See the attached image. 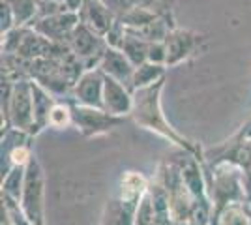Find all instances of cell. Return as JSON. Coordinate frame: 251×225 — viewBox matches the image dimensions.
Masks as SVG:
<instances>
[{"label": "cell", "instance_id": "cell-1", "mask_svg": "<svg viewBox=\"0 0 251 225\" xmlns=\"http://www.w3.org/2000/svg\"><path fill=\"white\" fill-rule=\"evenodd\" d=\"M163 88H165V79H161V81H157L150 86H145V88L133 90V109H131L129 118L135 122L137 126L150 129L156 135L173 143L182 152H188L191 156H195L199 161H204V156H202V150H201L199 145L191 143L182 133H178L163 115V109H161Z\"/></svg>", "mask_w": 251, "mask_h": 225}, {"label": "cell", "instance_id": "cell-2", "mask_svg": "<svg viewBox=\"0 0 251 225\" xmlns=\"http://www.w3.org/2000/svg\"><path fill=\"white\" fill-rule=\"evenodd\" d=\"M17 128L34 135V100H32V79L15 81L11 86L8 115L2 120V131Z\"/></svg>", "mask_w": 251, "mask_h": 225}, {"label": "cell", "instance_id": "cell-3", "mask_svg": "<svg viewBox=\"0 0 251 225\" xmlns=\"http://www.w3.org/2000/svg\"><path fill=\"white\" fill-rule=\"evenodd\" d=\"M21 206L32 225L45 222V175H43L42 163L36 158V154L26 165Z\"/></svg>", "mask_w": 251, "mask_h": 225}, {"label": "cell", "instance_id": "cell-4", "mask_svg": "<svg viewBox=\"0 0 251 225\" xmlns=\"http://www.w3.org/2000/svg\"><path fill=\"white\" fill-rule=\"evenodd\" d=\"M72 111H74V126L84 137H98V135L109 133L118 126H122L127 118L115 117L101 107L79 105L75 101H72Z\"/></svg>", "mask_w": 251, "mask_h": 225}, {"label": "cell", "instance_id": "cell-5", "mask_svg": "<svg viewBox=\"0 0 251 225\" xmlns=\"http://www.w3.org/2000/svg\"><path fill=\"white\" fill-rule=\"evenodd\" d=\"M68 45H70L72 53L79 58V62L83 64L84 72L100 68V62H101L105 51L109 47L107 42H105V38L92 32L88 26H84L83 23H79V26L72 34Z\"/></svg>", "mask_w": 251, "mask_h": 225}, {"label": "cell", "instance_id": "cell-6", "mask_svg": "<svg viewBox=\"0 0 251 225\" xmlns=\"http://www.w3.org/2000/svg\"><path fill=\"white\" fill-rule=\"evenodd\" d=\"M34 135L28 131H23L17 128H8L2 131V163H0V171L2 176L10 171L15 165H28L34 156L32 152V143Z\"/></svg>", "mask_w": 251, "mask_h": 225}, {"label": "cell", "instance_id": "cell-7", "mask_svg": "<svg viewBox=\"0 0 251 225\" xmlns=\"http://www.w3.org/2000/svg\"><path fill=\"white\" fill-rule=\"evenodd\" d=\"M79 13L77 11H64V13H56V15H49V17H38L36 21L30 25L36 32H40L43 38H47L52 43H68L75 28L79 26Z\"/></svg>", "mask_w": 251, "mask_h": 225}, {"label": "cell", "instance_id": "cell-8", "mask_svg": "<svg viewBox=\"0 0 251 225\" xmlns=\"http://www.w3.org/2000/svg\"><path fill=\"white\" fill-rule=\"evenodd\" d=\"M206 43V36L184 28H173L169 32L165 45H167V68L176 66L184 60H188L191 56L199 53L202 45Z\"/></svg>", "mask_w": 251, "mask_h": 225}, {"label": "cell", "instance_id": "cell-9", "mask_svg": "<svg viewBox=\"0 0 251 225\" xmlns=\"http://www.w3.org/2000/svg\"><path fill=\"white\" fill-rule=\"evenodd\" d=\"M103 86H105V74L100 68L86 70L74 85V90H72L74 101L79 103V105L103 109Z\"/></svg>", "mask_w": 251, "mask_h": 225}, {"label": "cell", "instance_id": "cell-10", "mask_svg": "<svg viewBox=\"0 0 251 225\" xmlns=\"http://www.w3.org/2000/svg\"><path fill=\"white\" fill-rule=\"evenodd\" d=\"M77 13L84 26H88L92 32H96L101 38H105L111 32V28L118 21L113 8H109V4L103 0H86Z\"/></svg>", "mask_w": 251, "mask_h": 225}, {"label": "cell", "instance_id": "cell-11", "mask_svg": "<svg viewBox=\"0 0 251 225\" xmlns=\"http://www.w3.org/2000/svg\"><path fill=\"white\" fill-rule=\"evenodd\" d=\"M103 109L115 117H127L133 109V90H129L120 81L105 75L103 86Z\"/></svg>", "mask_w": 251, "mask_h": 225}, {"label": "cell", "instance_id": "cell-12", "mask_svg": "<svg viewBox=\"0 0 251 225\" xmlns=\"http://www.w3.org/2000/svg\"><path fill=\"white\" fill-rule=\"evenodd\" d=\"M100 70L105 75L113 77L116 81H120L129 90H133V75H135V66L133 62L124 54L122 49L116 47H107L103 58L100 62Z\"/></svg>", "mask_w": 251, "mask_h": 225}, {"label": "cell", "instance_id": "cell-13", "mask_svg": "<svg viewBox=\"0 0 251 225\" xmlns=\"http://www.w3.org/2000/svg\"><path fill=\"white\" fill-rule=\"evenodd\" d=\"M139 204L129 203L120 195L109 197L101 212L100 225H135V212Z\"/></svg>", "mask_w": 251, "mask_h": 225}, {"label": "cell", "instance_id": "cell-14", "mask_svg": "<svg viewBox=\"0 0 251 225\" xmlns=\"http://www.w3.org/2000/svg\"><path fill=\"white\" fill-rule=\"evenodd\" d=\"M32 100H34V137L49 128V117L56 103V100L47 88H43L40 83L32 81Z\"/></svg>", "mask_w": 251, "mask_h": 225}, {"label": "cell", "instance_id": "cell-15", "mask_svg": "<svg viewBox=\"0 0 251 225\" xmlns=\"http://www.w3.org/2000/svg\"><path fill=\"white\" fill-rule=\"evenodd\" d=\"M25 178H26V167L25 165H15L2 176V186H0V195L11 197L21 203L23 190H25Z\"/></svg>", "mask_w": 251, "mask_h": 225}, {"label": "cell", "instance_id": "cell-16", "mask_svg": "<svg viewBox=\"0 0 251 225\" xmlns=\"http://www.w3.org/2000/svg\"><path fill=\"white\" fill-rule=\"evenodd\" d=\"M148 45L150 42H147L145 38H141L139 34H133L129 32L127 28H126V38H124V43H122V51L124 54L133 62V66H141L145 64L148 60Z\"/></svg>", "mask_w": 251, "mask_h": 225}, {"label": "cell", "instance_id": "cell-17", "mask_svg": "<svg viewBox=\"0 0 251 225\" xmlns=\"http://www.w3.org/2000/svg\"><path fill=\"white\" fill-rule=\"evenodd\" d=\"M167 74V66L163 64H152V62H145V64L137 66L135 75H133V90L137 88H145L165 79Z\"/></svg>", "mask_w": 251, "mask_h": 225}, {"label": "cell", "instance_id": "cell-18", "mask_svg": "<svg viewBox=\"0 0 251 225\" xmlns=\"http://www.w3.org/2000/svg\"><path fill=\"white\" fill-rule=\"evenodd\" d=\"M210 225H251V212L246 203H232Z\"/></svg>", "mask_w": 251, "mask_h": 225}, {"label": "cell", "instance_id": "cell-19", "mask_svg": "<svg viewBox=\"0 0 251 225\" xmlns=\"http://www.w3.org/2000/svg\"><path fill=\"white\" fill-rule=\"evenodd\" d=\"M8 4L17 26H30L38 19V0H8Z\"/></svg>", "mask_w": 251, "mask_h": 225}, {"label": "cell", "instance_id": "cell-20", "mask_svg": "<svg viewBox=\"0 0 251 225\" xmlns=\"http://www.w3.org/2000/svg\"><path fill=\"white\" fill-rule=\"evenodd\" d=\"M68 126H74V111L72 101H56L49 117V128L64 129Z\"/></svg>", "mask_w": 251, "mask_h": 225}, {"label": "cell", "instance_id": "cell-21", "mask_svg": "<svg viewBox=\"0 0 251 225\" xmlns=\"http://www.w3.org/2000/svg\"><path fill=\"white\" fill-rule=\"evenodd\" d=\"M156 220V208H154V203H152V197L150 193H147L141 203L137 206L135 212V225H152Z\"/></svg>", "mask_w": 251, "mask_h": 225}, {"label": "cell", "instance_id": "cell-22", "mask_svg": "<svg viewBox=\"0 0 251 225\" xmlns=\"http://www.w3.org/2000/svg\"><path fill=\"white\" fill-rule=\"evenodd\" d=\"M147 62L167 66V45H165V42H150Z\"/></svg>", "mask_w": 251, "mask_h": 225}, {"label": "cell", "instance_id": "cell-23", "mask_svg": "<svg viewBox=\"0 0 251 225\" xmlns=\"http://www.w3.org/2000/svg\"><path fill=\"white\" fill-rule=\"evenodd\" d=\"M15 26L17 25H15V17H13L11 6L8 4V0H0V32H10L11 28H15Z\"/></svg>", "mask_w": 251, "mask_h": 225}, {"label": "cell", "instance_id": "cell-24", "mask_svg": "<svg viewBox=\"0 0 251 225\" xmlns=\"http://www.w3.org/2000/svg\"><path fill=\"white\" fill-rule=\"evenodd\" d=\"M244 131H246V137H251V122L246 126V129H244Z\"/></svg>", "mask_w": 251, "mask_h": 225}, {"label": "cell", "instance_id": "cell-25", "mask_svg": "<svg viewBox=\"0 0 251 225\" xmlns=\"http://www.w3.org/2000/svg\"><path fill=\"white\" fill-rule=\"evenodd\" d=\"M38 2H66V0H38Z\"/></svg>", "mask_w": 251, "mask_h": 225}, {"label": "cell", "instance_id": "cell-26", "mask_svg": "<svg viewBox=\"0 0 251 225\" xmlns=\"http://www.w3.org/2000/svg\"><path fill=\"white\" fill-rule=\"evenodd\" d=\"M34 225H45V222H40V224H34Z\"/></svg>", "mask_w": 251, "mask_h": 225}, {"label": "cell", "instance_id": "cell-27", "mask_svg": "<svg viewBox=\"0 0 251 225\" xmlns=\"http://www.w3.org/2000/svg\"><path fill=\"white\" fill-rule=\"evenodd\" d=\"M250 212H251V208H250Z\"/></svg>", "mask_w": 251, "mask_h": 225}]
</instances>
